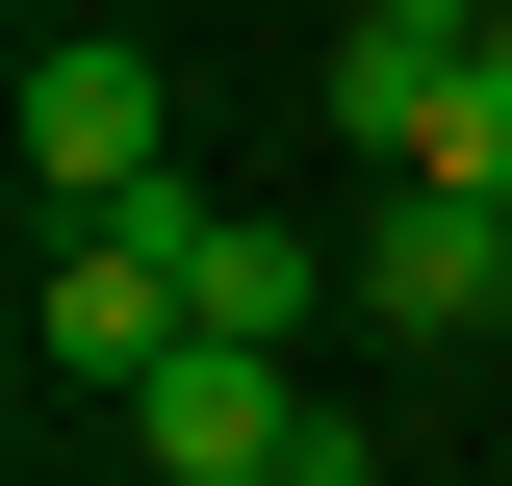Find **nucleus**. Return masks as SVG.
<instances>
[{
    "label": "nucleus",
    "instance_id": "obj_6",
    "mask_svg": "<svg viewBox=\"0 0 512 486\" xmlns=\"http://www.w3.org/2000/svg\"><path fill=\"white\" fill-rule=\"evenodd\" d=\"M436 26H384V0H359V26H333V128H359V154H436Z\"/></svg>",
    "mask_w": 512,
    "mask_h": 486
},
{
    "label": "nucleus",
    "instance_id": "obj_8",
    "mask_svg": "<svg viewBox=\"0 0 512 486\" xmlns=\"http://www.w3.org/2000/svg\"><path fill=\"white\" fill-rule=\"evenodd\" d=\"M384 26H436V52H461V26H512V0H384Z\"/></svg>",
    "mask_w": 512,
    "mask_h": 486
},
{
    "label": "nucleus",
    "instance_id": "obj_3",
    "mask_svg": "<svg viewBox=\"0 0 512 486\" xmlns=\"http://www.w3.org/2000/svg\"><path fill=\"white\" fill-rule=\"evenodd\" d=\"M359 307L410 333V359H487V333H512V205H487V180H410V205L359 231Z\"/></svg>",
    "mask_w": 512,
    "mask_h": 486
},
{
    "label": "nucleus",
    "instance_id": "obj_1",
    "mask_svg": "<svg viewBox=\"0 0 512 486\" xmlns=\"http://www.w3.org/2000/svg\"><path fill=\"white\" fill-rule=\"evenodd\" d=\"M128 435H154V486H359V410H308V384L231 359V333L128 384Z\"/></svg>",
    "mask_w": 512,
    "mask_h": 486
},
{
    "label": "nucleus",
    "instance_id": "obj_5",
    "mask_svg": "<svg viewBox=\"0 0 512 486\" xmlns=\"http://www.w3.org/2000/svg\"><path fill=\"white\" fill-rule=\"evenodd\" d=\"M154 256H180V333H231V359H282L333 307V256L282 231V205H205V180H154Z\"/></svg>",
    "mask_w": 512,
    "mask_h": 486
},
{
    "label": "nucleus",
    "instance_id": "obj_4",
    "mask_svg": "<svg viewBox=\"0 0 512 486\" xmlns=\"http://www.w3.org/2000/svg\"><path fill=\"white\" fill-rule=\"evenodd\" d=\"M26 359H52V384H154V359H205V333H180V256H154V205H77L52 307H26Z\"/></svg>",
    "mask_w": 512,
    "mask_h": 486
},
{
    "label": "nucleus",
    "instance_id": "obj_2",
    "mask_svg": "<svg viewBox=\"0 0 512 486\" xmlns=\"http://www.w3.org/2000/svg\"><path fill=\"white\" fill-rule=\"evenodd\" d=\"M154 128H180V103H154L128 26H52V52H26V180H52V205H154V180H180Z\"/></svg>",
    "mask_w": 512,
    "mask_h": 486
},
{
    "label": "nucleus",
    "instance_id": "obj_7",
    "mask_svg": "<svg viewBox=\"0 0 512 486\" xmlns=\"http://www.w3.org/2000/svg\"><path fill=\"white\" fill-rule=\"evenodd\" d=\"M410 180H487V205H512V26H461V77H436V154H410Z\"/></svg>",
    "mask_w": 512,
    "mask_h": 486
}]
</instances>
